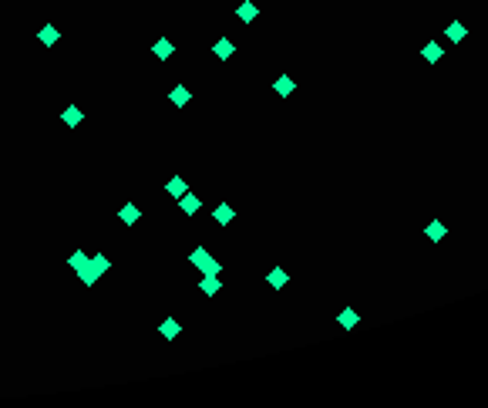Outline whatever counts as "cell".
Wrapping results in <instances>:
<instances>
[{"label": "cell", "instance_id": "obj_1", "mask_svg": "<svg viewBox=\"0 0 488 408\" xmlns=\"http://www.w3.org/2000/svg\"><path fill=\"white\" fill-rule=\"evenodd\" d=\"M192 263H195V267H202L206 273H219V263L209 260V250H206V246H195V250H192Z\"/></svg>", "mask_w": 488, "mask_h": 408}, {"label": "cell", "instance_id": "obj_2", "mask_svg": "<svg viewBox=\"0 0 488 408\" xmlns=\"http://www.w3.org/2000/svg\"><path fill=\"white\" fill-rule=\"evenodd\" d=\"M421 57L428 61V65H438L441 57H445V48H441L438 41H431V44H424V48H421Z\"/></svg>", "mask_w": 488, "mask_h": 408}, {"label": "cell", "instance_id": "obj_3", "mask_svg": "<svg viewBox=\"0 0 488 408\" xmlns=\"http://www.w3.org/2000/svg\"><path fill=\"white\" fill-rule=\"evenodd\" d=\"M236 17H239L242 24H253V20L259 17V10H256V4H253V0H242L239 10H236Z\"/></svg>", "mask_w": 488, "mask_h": 408}, {"label": "cell", "instance_id": "obj_4", "mask_svg": "<svg viewBox=\"0 0 488 408\" xmlns=\"http://www.w3.org/2000/svg\"><path fill=\"white\" fill-rule=\"evenodd\" d=\"M179 206H182V212L185 216H192V212H199V196H192V192H182V196H179Z\"/></svg>", "mask_w": 488, "mask_h": 408}, {"label": "cell", "instance_id": "obj_5", "mask_svg": "<svg viewBox=\"0 0 488 408\" xmlns=\"http://www.w3.org/2000/svg\"><path fill=\"white\" fill-rule=\"evenodd\" d=\"M286 280H290V277H286V270H280V267H273L270 273H266V284H270L273 290H280V287H286Z\"/></svg>", "mask_w": 488, "mask_h": 408}, {"label": "cell", "instance_id": "obj_6", "mask_svg": "<svg viewBox=\"0 0 488 408\" xmlns=\"http://www.w3.org/2000/svg\"><path fill=\"white\" fill-rule=\"evenodd\" d=\"M424 233H428V240H431V243H438V240H445V233H448V226H445V223H441V220H431V223H428V229H424Z\"/></svg>", "mask_w": 488, "mask_h": 408}, {"label": "cell", "instance_id": "obj_7", "mask_svg": "<svg viewBox=\"0 0 488 408\" xmlns=\"http://www.w3.org/2000/svg\"><path fill=\"white\" fill-rule=\"evenodd\" d=\"M212 54H216V57H223V61H226V57H232V54H236V44H232V41H226V37H223V41H216V44H212Z\"/></svg>", "mask_w": 488, "mask_h": 408}, {"label": "cell", "instance_id": "obj_8", "mask_svg": "<svg viewBox=\"0 0 488 408\" xmlns=\"http://www.w3.org/2000/svg\"><path fill=\"white\" fill-rule=\"evenodd\" d=\"M445 34H448V41H455V44H458V41H464V37H468V27L455 20V24H448V31H445Z\"/></svg>", "mask_w": 488, "mask_h": 408}, {"label": "cell", "instance_id": "obj_9", "mask_svg": "<svg viewBox=\"0 0 488 408\" xmlns=\"http://www.w3.org/2000/svg\"><path fill=\"white\" fill-rule=\"evenodd\" d=\"M168 98H172V105H179V108H182V105H189V88H185V84H175Z\"/></svg>", "mask_w": 488, "mask_h": 408}, {"label": "cell", "instance_id": "obj_10", "mask_svg": "<svg viewBox=\"0 0 488 408\" xmlns=\"http://www.w3.org/2000/svg\"><path fill=\"white\" fill-rule=\"evenodd\" d=\"M199 287H202V294H209V297H212V294H219V277H216V273H206Z\"/></svg>", "mask_w": 488, "mask_h": 408}, {"label": "cell", "instance_id": "obj_11", "mask_svg": "<svg viewBox=\"0 0 488 408\" xmlns=\"http://www.w3.org/2000/svg\"><path fill=\"white\" fill-rule=\"evenodd\" d=\"M232 216H236V212H232V206H226V203L216 206V223H219V226H229Z\"/></svg>", "mask_w": 488, "mask_h": 408}, {"label": "cell", "instance_id": "obj_12", "mask_svg": "<svg viewBox=\"0 0 488 408\" xmlns=\"http://www.w3.org/2000/svg\"><path fill=\"white\" fill-rule=\"evenodd\" d=\"M168 54H175V44L165 41V37H162V41H155V57H162V61H165Z\"/></svg>", "mask_w": 488, "mask_h": 408}, {"label": "cell", "instance_id": "obj_13", "mask_svg": "<svg viewBox=\"0 0 488 408\" xmlns=\"http://www.w3.org/2000/svg\"><path fill=\"white\" fill-rule=\"evenodd\" d=\"M159 331L168 337V341H172V337H179V331H182V327H179V320H172V317H168V320H162V327H159Z\"/></svg>", "mask_w": 488, "mask_h": 408}, {"label": "cell", "instance_id": "obj_14", "mask_svg": "<svg viewBox=\"0 0 488 408\" xmlns=\"http://www.w3.org/2000/svg\"><path fill=\"white\" fill-rule=\"evenodd\" d=\"M337 320H340V327H357V320H360V317H357V310H350V307H347Z\"/></svg>", "mask_w": 488, "mask_h": 408}, {"label": "cell", "instance_id": "obj_15", "mask_svg": "<svg viewBox=\"0 0 488 408\" xmlns=\"http://www.w3.org/2000/svg\"><path fill=\"white\" fill-rule=\"evenodd\" d=\"M273 88H276L283 98H286L290 91H293V78H286V74H283V78H276V84H273Z\"/></svg>", "mask_w": 488, "mask_h": 408}, {"label": "cell", "instance_id": "obj_16", "mask_svg": "<svg viewBox=\"0 0 488 408\" xmlns=\"http://www.w3.org/2000/svg\"><path fill=\"white\" fill-rule=\"evenodd\" d=\"M118 216H121V223H135L138 220V206H125Z\"/></svg>", "mask_w": 488, "mask_h": 408}, {"label": "cell", "instance_id": "obj_17", "mask_svg": "<svg viewBox=\"0 0 488 408\" xmlns=\"http://www.w3.org/2000/svg\"><path fill=\"white\" fill-rule=\"evenodd\" d=\"M54 41H57V31H54V27L48 24V27H44V31H40V44H48V48H51V44H54Z\"/></svg>", "mask_w": 488, "mask_h": 408}, {"label": "cell", "instance_id": "obj_18", "mask_svg": "<svg viewBox=\"0 0 488 408\" xmlns=\"http://www.w3.org/2000/svg\"><path fill=\"white\" fill-rule=\"evenodd\" d=\"M165 189H168V192H172V196H182V192H185V179H172V182H168Z\"/></svg>", "mask_w": 488, "mask_h": 408}, {"label": "cell", "instance_id": "obj_19", "mask_svg": "<svg viewBox=\"0 0 488 408\" xmlns=\"http://www.w3.org/2000/svg\"><path fill=\"white\" fill-rule=\"evenodd\" d=\"M78 122H81V112H78V108H68V112H64V125H71V128H74Z\"/></svg>", "mask_w": 488, "mask_h": 408}, {"label": "cell", "instance_id": "obj_20", "mask_svg": "<svg viewBox=\"0 0 488 408\" xmlns=\"http://www.w3.org/2000/svg\"><path fill=\"white\" fill-rule=\"evenodd\" d=\"M84 260H88V256H84V253H81V250H78V253H74V256H71V260H68V263H71V267L78 270V267H81V263H84Z\"/></svg>", "mask_w": 488, "mask_h": 408}]
</instances>
